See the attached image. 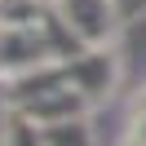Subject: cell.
Wrapping results in <instances>:
<instances>
[{"instance_id": "1", "label": "cell", "mask_w": 146, "mask_h": 146, "mask_svg": "<svg viewBox=\"0 0 146 146\" xmlns=\"http://www.w3.org/2000/svg\"><path fill=\"white\" fill-rule=\"evenodd\" d=\"M53 13H58V22H62L80 44H89V49L106 44V40L115 36V27L124 22L119 9H115V0H53Z\"/></svg>"}, {"instance_id": "2", "label": "cell", "mask_w": 146, "mask_h": 146, "mask_svg": "<svg viewBox=\"0 0 146 146\" xmlns=\"http://www.w3.org/2000/svg\"><path fill=\"white\" fill-rule=\"evenodd\" d=\"M66 75L80 84V93H102L115 80V58L111 53H84L75 66H66Z\"/></svg>"}, {"instance_id": "3", "label": "cell", "mask_w": 146, "mask_h": 146, "mask_svg": "<svg viewBox=\"0 0 146 146\" xmlns=\"http://www.w3.org/2000/svg\"><path fill=\"white\" fill-rule=\"evenodd\" d=\"M5 146H40V133L22 115H9V124H5Z\"/></svg>"}, {"instance_id": "4", "label": "cell", "mask_w": 146, "mask_h": 146, "mask_svg": "<svg viewBox=\"0 0 146 146\" xmlns=\"http://www.w3.org/2000/svg\"><path fill=\"white\" fill-rule=\"evenodd\" d=\"M49 146H84V128L80 124H53L49 128Z\"/></svg>"}, {"instance_id": "5", "label": "cell", "mask_w": 146, "mask_h": 146, "mask_svg": "<svg viewBox=\"0 0 146 146\" xmlns=\"http://www.w3.org/2000/svg\"><path fill=\"white\" fill-rule=\"evenodd\" d=\"M115 9H119V18H137V13H146V0H115Z\"/></svg>"}, {"instance_id": "6", "label": "cell", "mask_w": 146, "mask_h": 146, "mask_svg": "<svg viewBox=\"0 0 146 146\" xmlns=\"http://www.w3.org/2000/svg\"><path fill=\"white\" fill-rule=\"evenodd\" d=\"M137 146H146V115L137 119Z\"/></svg>"}, {"instance_id": "7", "label": "cell", "mask_w": 146, "mask_h": 146, "mask_svg": "<svg viewBox=\"0 0 146 146\" xmlns=\"http://www.w3.org/2000/svg\"><path fill=\"white\" fill-rule=\"evenodd\" d=\"M0 9H5V0H0Z\"/></svg>"}]
</instances>
